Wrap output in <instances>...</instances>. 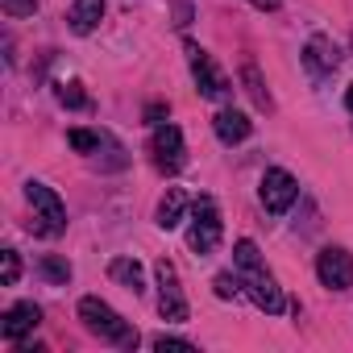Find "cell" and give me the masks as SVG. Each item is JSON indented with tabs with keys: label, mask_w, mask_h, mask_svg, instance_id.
<instances>
[{
	"label": "cell",
	"mask_w": 353,
	"mask_h": 353,
	"mask_svg": "<svg viewBox=\"0 0 353 353\" xmlns=\"http://www.w3.org/2000/svg\"><path fill=\"white\" fill-rule=\"evenodd\" d=\"M54 96H59V104H67V108H88V104H92L88 92H83V83H75V79H71V83H59Z\"/></svg>",
	"instance_id": "e0dca14e"
},
{
	"label": "cell",
	"mask_w": 353,
	"mask_h": 353,
	"mask_svg": "<svg viewBox=\"0 0 353 353\" xmlns=\"http://www.w3.org/2000/svg\"><path fill=\"white\" fill-rule=\"evenodd\" d=\"M67 141H71V150H79V154H92V150H100V145H104V137H100V133H92V129H71V133H67Z\"/></svg>",
	"instance_id": "ac0fdd59"
},
{
	"label": "cell",
	"mask_w": 353,
	"mask_h": 353,
	"mask_svg": "<svg viewBox=\"0 0 353 353\" xmlns=\"http://www.w3.org/2000/svg\"><path fill=\"white\" fill-rule=\"evenodd\" d=\"M316 274H320V283H324L328 291H345V287H353V254L341 250V245L320 250V254H316Z\"/></svg>",
	"instance_id": "ba28073f"
},
{
	"label": "cell",
	"mask_w": 353,
	"mask_h": 353,
	"mask_svg": "<svg viewBox=\"0 0 353 353\" xmlns=\"http://www.w3.org/2000/svg\"><path fill=\"white\" fill-rule=\"evenodd\" d=\"M345 104H349V112H353V83H349V96H345Z\"/></svg>",
	"instance_id": "484cf974"
},
{
	"label": "cell",
	"mask_w": 353,
	"mask_h": 353,
	"mask_svg": "<svg viewBox=\"0 0 353 353\" xmlns=\"http://www.w3.org/2000/svg\"><path fill=\"white\" fill-rule=\"evenodd\" d=\"M250 5H258L262 13H270V9H279V0H250Z\"/></svg>",
	"instance_id": "d4e9b609"
},
{
	"label": "cell",
	"mask_w": 353,
	"mask_h": 353,
	"mask_svg": "<svg viewBox=\"0 0 353 353\" xmlns=\"http://www.w3.org/2000/svg\"><path fill=\"white\" fill-rule=\"evenodd\" d=\"M233 266H237V279H241V287L250 291V299H254L262 312L279 316V312L287 307V299H283V291H279L274 274L262 266V254H258V245H254L250 237H241V241L233 245Z\"/></svg>",
	"instance_id": "6da1fadb"
},
{
	"label": "cell",
	"mask_w": 353,
	"mask_h": 353,
	"mask_svg": "<svg viewBox=\"0 0 353 353\" xmlns=\"http://www.w3.org/2000/svg\"><path fill=\"white\" fill-rule=\"evenodd\" d=\"M42 324V312H38V303H13L9 312H5V320H0V332H5V341H13V345H21L34 328Z\"/></svg>",
	"instance_id": "30bf717a"
},
{
	"label": "cell",
	"mask_w": 353,
	"mask_h": 353,
	"mask_svg": "<svg viewBox=\"0 0 353 353\" xmlns=\"http://www.w3.org/2000/svg\"><path fill=\"white\" fill-rule=\"evenodd\" d=\"M158 312H162V320H188V299H183L179 270H174L170 258L158 262Z\"/></svg>",
	"instance_id": "52a82bcc"
},
{
	"label": "cell",
	"mask_w": 353,
	"mask_h": 353,
	"mask_svg": "<svg viewBox=\"0 0 353 353\" xmlns=\"http://www.w3.org/2000/svg\"><path fill=\"white\" fill-rule=\"evenodd\" d=\"M154 349L158 353H166V349H192V341H183V336H154Z\"/></svg>",
	"instance_id": "603a6c76"
},
{
	"label": "cell",
	"mask_w": 353,
	"mask_h": 353,
	"mask_svg": "<svg viewBox=\"0 0 353 353\" xmlns=\"http://www.w3.org/2000/svg\"><path fill=\"white\" fill-rule=\"evenodd\" d=\"M21 279V262H17V254L13 250H5V266H0V283H5V287H13Z\"/></svg>",
	"instance_id": "44dd1931"
},
{
	"label": "cell",
	"mask_w": 353,
	"mask_h": 353,
	"mask_svg": "<svg viewBox=\"0 0 353 353\" xmlns=\"http://www.w3.org/2000/svg\"><path fill=\"white\" fill-rule=\"evenodd\" d=\"M237 287H241V279H233V274H216V295H221V299H237Z\"/></svg>",
	"instance_id": "7402d4cb"
},
{
	"label": "cell",
	"mask_w": 353,
	"mask_h": 353,
	"mask_svg": "<svg viewBox=\"0 0 353 353\" xmlns=\"http://www.w3.org/2000/svg\"><path fill=\"white\" fill-rule=\"evenodd\" d=\"M38 270H42V274L50 279V283H59V287H63V283L71 279V266H67L63 258H54V254H46V258L38 262Z\"/></svg>",
	"instance_id": "d6986e66"
},
{
	"label": "cell",
	"mask_w": 353,
	"mask_h": 353,
	"mask_svg": "<svg viewBox=\"0 0 353 353\" xmlns=\"http://www.w3.org/2000/svg\"><path fill=\"white\" fill-rule=\"evenodd\" d=\"M221 233H225V225H221V208H216V200H212V196H200V200L192 204L188 245H192L196 254H212V250L221 245Z\"/></svg>",
	"instance_id": "3957f363"
},
{
	"label": "cell",
	"mask_w": 353,
	"mask_h": 353,
	"mask_svg": "<svg viewBox=\"0 0 353 353\" xmlns=\"http://www.w3.org/2000/svg\"><path fill=\"white\" fill-rule=\"evenodd\" d=\"M150 154H154V166L174 174V170H183L188 154H183V133L174 129V125H154V137H150Z\"/></svg>",
	"instance_id": "8992f818"
},
{
	"label": "cell",
	"mask_w": 353,
	"mask_h": 353,
	"mask_svg": "<svg viewBox=\"0 0 353 353\" xmlns=\"http://www.w3.org/2000/svg\"><path fill=\"white\" fill-rule=\"evenodd\" d=\"M303 63H307V71H316V75H328V71H336V63H341V50H336L328 38H312V42H307V50H303Z\"/></svg>",
	"instance_id": "7c38bea8"
},
{
	"label": "cell",
	"mask_w": 353,
	"mask_h": 353,
	"mask_svg": "<svg viewBox=\"0 0 353 353\" xmlns=\"http://www.w3.org/2000/svg\"><path fill=\"white\" fill-rule=\"evenodd\" d=\"M183 212H188V196L179 188H170L162 196V204H158V229H174V225L183 221Z\"/></svg>",
	"instance_id": "5bb4252c"
},
{
	"label": "cell",
	"mask_w": 353,
	"mask_h": 353,
	"mask_svg": "<svg viewBox=\"0 0 353 353\" xmlns=\"http://www.w3.org/2000/svg\"><path fill=\"white\" fill-rule=\"evenodd\" d=\"M26 200H30L34 212H38L34 221H42L38 233H50V237H54V233L67 229V208H63V200H59L46 183H26Z\"/></svg>",
	"instance_id": "5b68a950"
},
{
	"label": "cell",
	"mask_w": 353,
	"mask_h": 353,
	"mask_svg": "<svg viewBox=\"0 0 353 353\" xmlns=\"http://www.w3.org/2000/svg\"><path fill=\"white\" fill-rule=\"evenodd\" d=\"M0 9L9 17H34L38 13V0H0Z\"/></svg>",
	"instance_id": "ffe728a7"
},
{
	"label": "cell",
	"mask_w": 353,
	"mask_h": 353,
	"mask_svg": "<svg viewBox=\"0 0 353 353\" xmlns=\"http://www.w3.org/2000/svg\"><path fill=\"white\" fill-rule=\"evenodd\" d=\"M67 21H71L75 34H92V30L104 21V0H75Z\"/></svg>",
	"instance_id": "4fadbf2b"
},
{
	"label": "cell",
	"mask_w": 353,
	"mask_h": 353,
	"mask_svg": "<svg viewBox=\"0 0 353 353\" xmlns=\"http://www.w3.org/2000/svg\"><path fill=\"white\" fill-rule=\"evenodd\" d=\"M108 274H112L117 283H125L133 295L145 287V274H141V262H137V258H112V262H108Z\"/></svg>",
	"instance_id": "9a60e30c"
},
{
	"label": "cell",
	"mask_w": 353,
	"mask_h": 353,
	"mask_svg": "<svg viewBox=\"0 0 353 353\" xmlns=\"http://www.w3.org/2000/svg\"><path fill=\"white\" fill-rule=\"evenodd\" d=\"M79 320L88 324V332H96L100 341H112V345H121V349H137V328L133 324H125L104 299H96V295H83L79 299Z\"/></svg>",
	"instance_id": "7a4b0ae2"
},
{
	"label": "cell",
	"mask_w": 353,
	"mask_h": 353,
	"mask_svg": "<svg viewBox=\"0 0 353 353\" xmlns=\"http://www.w3.org/2000/svg\"><path fill=\"white\" fill-rule=\"evenodd\" d=\"M212 129H216V137L225 141V145H237V141H245L250 137V117L245 112H237V108H221L216 112V121H212Z\"/></svg>",
	"instance_id": "8fae6325"
},
{
	"label": "cell",
	"mask_w": 353,
	"mask_h": 353,
	"mask_svg": "<svg viewBox=\"0 0 353 353\" xmlns=\"http://www.w3.org/2000/svg\"><path fill=\"white\" fill-rule=\"evenodd\" d=\"M299 200V183L291 179L287 170H266L262 174V204H266V212H274V216H283L291 204Z\"/></svg>",
	"instance_id": "9c48e42d"
},
{
	"label": "cell",
	"mask_w": 353,
	"mask_h": 353,
	"mask_svg": "<svg viewBox=\"0 0 353 353\" xmlns=\"http://www.w3.org/2000/svg\"><path fill=\"white\" fill-rule=\"evenodd\" d=\"M188 63H192V79H196V88H200V96H208V100H225L233 88H229V79H225V71L212 63V54L208 50H200L196 42H188Z\"/></svg>",
	"instance_id": "277c9868"
},
{
	"label": "cell",
	"mask_w": 353,
	"mask_h": 353,
	"mask_svg": "<svg viewBox=\"0 0 353 353\" xmlns=\"http://www.w3.org/2000/svg\"><path fill=\"white\" fill-rule=\"evenodd\" d=\"M241 83H245V92H250V100H254L258 108H270V92L262 88V75H258V67H254V63H245V67H241Z\"/></svg>",
	"instance_id": "2e32d148"
},
{
	"label": "cell",
	"mask_w": 353,
	"mask_h": 353,
	"mask_svg": "<svg viewBox=\"0 0 353 353\" xmlns=\"http://www.w3.org/2000/svg\"><path fill=\"white\" fill-rule=\"evenodd\" d=\"M162 117H166V104H150V108H145V121H150V125H162Z\"/></svg>",
	"instance_id": "cb8c5ba5"
}]
</instances>
